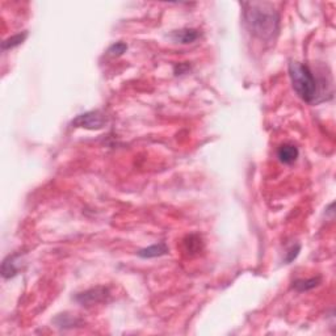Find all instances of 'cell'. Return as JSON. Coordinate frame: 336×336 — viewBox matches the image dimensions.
<instances>
[{
	"label": "cell",
	"mask_w": 336,
	"mask_h": 336,
	"mask_svg": "<svg viewBox=\"0 0 336 336\" xmlns=\"http://www.w3.org/2000/svg\"><path fill=\"white\" fill-rule=\"evenodd\" d=\"M243 20L248 32L262 41H272L280 30V15L267 2L243 3Z\"/></svg>",
	"instance_id": "cell-1"
},
{
	"label": "cell",
	"mask_w": 336,
	"mask_h": 336,
	"mask_svg": "<svg viewBox=\"0 0 336 336\" xmlns=\"http://www.w3.org/2000/svg\"><path fill=\"white\" fill-rule=\"evenodd\" d=\"M289 77L295 94L306 103L316 104V98L319 96V84L309 66L293 61L289 63Z\"/></svg>",
	"instance_id": "cell-2"
},
{
	"label": "cell",
	"mask_w": 336,
	"mask_h": 336,
	"mask_svg": "<svg viewBox=\"0 0 336 336\" xmlns=\"http://www.w3.org/2000/svg\"><path fill=\"white\" fill-rule=\"evenodd\" d=\"M108 124V116L101 110H91V112L83 113L72 120V125L75 127L88 130H100Z\"/></svg>",
	"instance_id": "cell-3"
},
{
	"label": "cell",
	"mask_w": 336,
	"mask_h": 336,
	"mask_svg": "<svg viewBox=\"0 0 336 336\" xmlns=\"http://www.w3.org/2000/svg\"><path fill=\"white\" fill-rule=\"evenodd\" d=\"M109 297V289L105 286H96L86 292L79 293L75 295V301L79 302L83 306H92V305L100 304V302L106 301V298Z\"/></svg>",
	"instance_id": "cell-4"
},
{
	"label": "cell",
	"mask_w": 336,
	"mask_h": 336,
	"mask_svg": "<svg viewBox=\"0 0 336 336\" xmlns=\"http://www.w3.org/2000/svg\"><path fill=\"white\" fill-rule=\"evenodd\" d=\"M300 151L292 143H284L277 148V158L284 164H293L298 159Z\"/></svg>",
	"instance_id": "cell-5"
},
{
	"label": "cell",
	"mask_w": 336,
	"mask_h": 336,
	"mask_svg": "<svg viewBox=\"0 0 336 336\" xmlns=\"http://www.w3.org/2000/svg\"><path fill=\"white\" fill-rule=\"evenodd\" d=\"M172 40L179 44H192L196 40L200 39V32L197 29H192V28H184V29L175 30L171 34Z\"/></svg>",
	"instance_id": "cell-6"
},
{
	"label": "cell",
	"mask_w": 336,
	"mask_h": 336,
	"mask_svg": "<svg viewBox=\"0 0 336 336\" xmlns=\"http://www.w3.org/2000/svg\"><path fill=\"white\" fill-rule=\"evenodd\" d=\"M168 251H170L168 246L162 242L158 243V245H153L146 248H142V250H139L138 252H137V255H138L139 257H142V259H153V257H159L163 256V255H167Z\"/></svg>",
	"instance_id": "cell-7"
},
{
	"label": "cell",
	"mask_w": 336,
	"mask_h": 336,
	"mask_svg": "<svg viewBox=\"0 0 336 336\" xmlns=\"http://www.w3.org/2000/svg\"><path fill=\"white\" fill-rule=\"evenodd\" d=\"M18 255H13V256H8L4 259L3 264H2V276L4 278H11L17 274V266H16V259Z\"/></svg>",
	"instance_id": "cell-8"
},
{
	"label": "cell",
	"mask_w": 336,
	"mask_h": 336,
	"mask_svg": "<svg viewBox=\"0 0 336 336\" xmlns=\"http://www.w3.org/2000/svg\"><path fill=\"white\" fill-rule=\"evenodd\" d=\"M322 278L321 277H313V278H307V280H297L293 283V289H295L297 292H307V290H311L314 288L321 284Z\"/></svg>",
	"instance_id": "cell-9"
},
{
	"label": "cell",
	"mask_w": 336,
	"mask_h": 336,
	"mask_svg": "<svg viewBox=\"0 0 336 336\" xmlns=\"http://www.w3.org/2000/svg\"><path fill=\"white\" fill-rule=\"evenodd\" d=\"M54 323L59 328H71L79 325L80 321L75 318V316L68 315V314H61V315H58L54 319Z\"/></svg>",
	"instance_id": "cell-10"
},
{
	"label": "cell",
	"mask_w": 336,
	"mask_h": 336,
	"mask_svg": "<svg viewBox=\"0 0 336 336\" xmlns=\"http://www.w3.org/2000/svg\"><path fill=\"white\" fill-rule=\"evenodd\" d=\"M28 37V32H23V33H17V34L12 35L9 39L4 40L3 44H2V49L3 50H9V49H13V47L18 46V45L23 44Z\"/></svg>",
	"instance_id": "cell-11"
},
{
	"label": "cell",
	"mask_w": 336,
	"mask_h": 336,
	"mask_svg": "<svg viewBox=\"0 0 336 336\" xmlns=\"http://www.w3.org/2000/svg\"><path fill=\"white\" fill-rule=\"evenodd\" d=\"M127 50V45L125 42H116V44L110 45L109 49H108V54L112 57H120Z\"/></svg>",
	"instance_id": "cell-12"
},
{
	"label": "cell",
	"mask_w": 336,
	"mask_h": 336,
	"mask_svg": "<svg viewBox=\"0 0 336 336\" xmlns=\"http://www.w3.org/2000/svg\"><path fill=\"white\" fill-rule=\"evenodd\" d=\"M300 251H301V246L297 245V246H293L292 248H290L288 252H286V257H285V263L286 264H289V263H292L293 260L295 259V257L298 256V254H300Z\"/></svg>",
	"instance_id": "cell-13"
},
{
	"label": "cell",
	"mask_w": 336,
	"mask_h": 336,
	"mask_svg": "<svg viewBox=\"0 0 336 336\" xmlns=\"http://www.w3.org/2000/svg\"><path fill=\"white\" fill-rule=\"evenodd\" d=\"M188 239H189V240H191V246H193V240H192V235H191V236H189V238H188ZM196 242H197V243H196V245H200V242H201V239H200V238H198V239H197V240H196ZM188 251H191V252H193V248H192V247H191V248H189V250H188Z\"/></svg>",
	"instance_id": "cell-14"
}]
</instances>
